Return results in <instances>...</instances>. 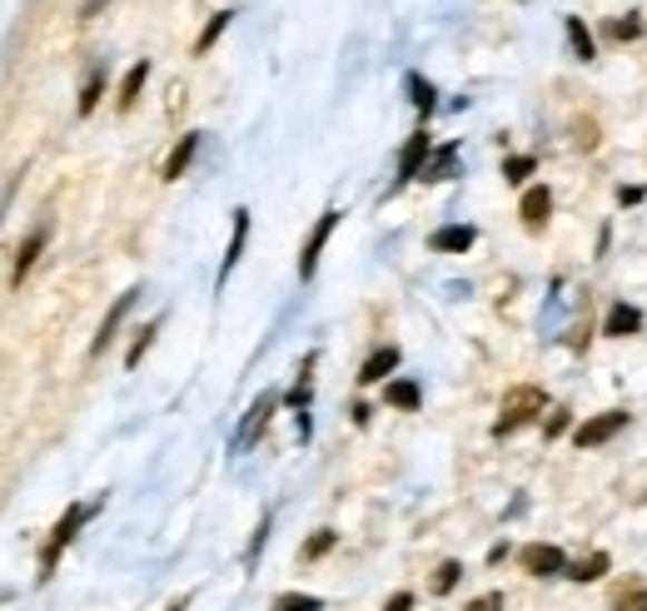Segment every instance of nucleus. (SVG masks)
Returning a JSON list of instances; mask_svg holds the SVG:
<instances>
[{
  "label": "nucleus",
  "mask_w": 647,
  "mask_h": 611,
  "mask_svg": "<svg viewBox=\"0 0 647 611\" xmlns=\"http://www.w3.org/2000/svg\"><path fill=\"white\" fill-rule=\"evenodd\" d=\"M543 407H548V393L538 388V383H518V388H508L503 407H498L493 437H508V433H518V427H528L533 417H543Z\"/></svg>",
  "instance_id": "obj_1"
},
{
  "label": "nucleus",
  "mask_w": 647,
  "mask_h": 611,
  "mask_svg": "<svg viewBox=\"0 0 647 611\" xmlns=\"http://www.w3.org/2000/svg\"><path fill=\"white\" fill-rule=\"evenodd\" d=\"M95 507H100V502H76V507H66V518H60L56 528H50L46 546H40V576H50V572H56L60 552H66V546H70V538H76V532L85 528V518H90Z\"/></svg>",
  "instance_id": "obj_2"
},
{
  "label": "nucleus",
  "mask_w": 647,
  "mask_h": 611,
  "mask_svg": "<svg viewBox=\"0 0 647 611\" xmlns=\"http://www.w3.org/2000/svg\"><path fill=\"white\" fill-rule=\"evenodd\" d=\"M623 427H628V413H623V407H612V413H598V417H588V423H578L572 443H578V447H602L608 437H618Z\"/></svg>",
  "instance_id": "obj_3"
},
{
  "label": "nucleus",
  "mask_w": 647,
  "mask_h": 611,
  "mask_svg": "<svg viewBox=\"0 0 647 611\" xmlns=\"http://www.w3.org/2000/svg\"><path fill=\"white\" fill-rule=\"evenodd\" d=\"M339 219H344L339 209H324L320 214V224L310 229V239H304V249H300V278H314V269H320V254H324V244H329V234H334Z\"/></svg>",
  "instance_id": "obj_4"
},
{
  "label": "nucleus",
  "mask_w": 647,
  "mask_h": 611,
  "mask_svg": "<svg viewBox=\"0 0 647 611\" xmlns=\"http://www.w3.org/2000/svg\"><path fill=\"white\" fill-rule=\"evenodd\" d=\"M429 155H433V139H429V130L419 125V130L409 135L404 155H399V179H394V189L409 185V179H423V165H429Z\"/></svg>",
  "instance_id": "obj_5"
},
{
  "label": "nucleus",
  "mask_w": 647,
  "mask_h": 611,
  "mask_svg": "<svg viewBox=\"0 0 647 611\" xmlns=\"http://www.w3.org/2000/svg\"><path fill=\"white\" fill-rule=\"evenodd\" d=\"M518 562H523L528 576H558V572H568L563 552H558L553 542H528L523 552H518Z\"/></svg>",
  "instance_id": "obj_6"
},
{
  "label": "nucleus",
  "mask_w": 647,
  "mask_h": 611,
  "mask_svg": "<svg viewBox=\"0 0 647 611\" xmlns=\"http://www.w3.org/2000/svg\"><path fill=\"white\" fill-rule=\"evenodd\" d=\"M135 298H140V288H130V294H120V298H115V308H110V314H105L100 334H95V343H90V358H100V353L115 343V334H120V324H125V314H130V308H135Z\"/></svg>",
  "instance_id": "obj_7"
},
{
  "label": "nucleus",
  "mask_w": 647,
  "mask_h": 611,
  "mask_svg": "<svg viewBox=\"0 0 647 611\" xmlns=\"http://www.w3.org/2000/svg\"><path fill=\"white\" fill-rule=\"evenodd\" d=\"M280 403H284L280 393H259V398H254V407H249V417H244V427H239L235 443H239V447H249L254 437H259L264 427H269V417H274V407H280Z\"/></svg>",
  "instance_id": "obj_8"
},
{
  "label": "nucleus",
  "mask_w": 647,
  "mask_h": 611,
  "mask_svg": "<svg viewBox=\"0 0 647 611\" xmlns=\"http://www.w3.org/2000/svg\"><path fill=\"white\" fill-rule=\"evenodd\" d=\"M46 239H50V229H46V224L26 234V244H20V249H16V269H10V288H20V284H26V274L36 269L40 249H46Z\"/></svg>",
  "instance_id": "obj_9"
},
{
  "label": "nucleus",
  "mask_w": 647,
  "mask_h": 611,
  "mask_svg": "<svg viewBox=\"0 0 647 611\" xmlns=\"http://www.w3.org/2000/svg\"><path fill=\"white\" fill-rule=\"evenodd\" d=\"M473 239H479V229H473V224H443V229H433L429 249H439V254H463V249H473Z\"/></svg>",
  "instance_id": "obj_10"
},
{
  "label": "nucleus",
  "mask_w": 647,
  "mask_h": 611,
  "mask_svg": "<svg viewBox=\"0 0 647 611\" xmlns=\"http://www.w3.org/2000/svg\"><path fill=\"white\" fill-rule=\"evenodd\" d=\"M145 80H150V60H135V66L125 70V80H120V95H115V105H120V115H130V110H135V100H140Z\"/></svg>",
  "instance_id": "obj_11"
},
{
  "label": "nucleus",
  "mask_w": 647,
  "mask_h": 611,
  "mask_svg": "<svg viewBox=\"0 0 647 611\" xmlns=\"http://www.w3.org/2000/svg\"><path fill=\"white\" fill-rule=\"evenodd\" d=\"M244 239H249V209H235V234H229L225 264H219V288H225V278L235 274V264H239V254H244Z\"/></svg>",
  "instance_id": "obj_12"
},
{
  "label": "nucleus",
  "mask_w": 647,
  "mask_h": 611,
  "mask_svg": "<svg viewBox=\"0 0 647 611\" xmlns=\"http://www.w3.org/2000/svg\"><path fill=\"white\" fill-rule=\"evenodd\" d=\"M643 328V314L633 304H612L608 308V324H602V334L608 338H633Z\"/></svg>",
  "instance_id": "obj_13"
},
{
  "label": "nucleus",
  "mask_w": 647,
  "mask_h": 611,
  "mask_svg": "<svg viewBox=\"0 0 647 611\" xmlns=\"http://www.w3.org/2000/svg\"><path fill=\"white\" fill-rule=\"evenodd\" d=\"M548 214H553V195H548V189L543 185H538V189H528V195H523V229H543V224H548Z\"/></svg>",
  "instance_id": "obj_14"
},
{
  "label": "nucleus",
  "mask_w": 647,
  "mask_h": 611,
  "mask_svg": "<svg viewBox=\"0 0 647 611\" xmlns=\"http://www.w3.org/2000/svg\"><path fill=\"white\" fill-rule=\"evenodd\" d=\"M384 403L399 407V413H419L423 393H419V383H409V378H389L384 383Z\"/></svg>",
  "instance_id": "obj_15"
},
{
  "label": "nucleus",
  "mask_w": 647,
  "mask_h": 611,
  "mask_svg": "<svg viewBox=\"0 0 647 611\" xmlns=\"http://www.w3.org/2000/svg\"><path fill=\"white\" fill-rule=\"evenodd\" d=\"M453 169H459V145H443L429 155V165H423V179L429 185H443V179H453Z\"/></svg>",
  "instance_id": "obj_16"
},
{
  "label": "nucleus",
  "mask_w": 647,
  "mask_h": 611,
  "mask_svg": "<svg viewBox=\"0 0 647 611\" xmlns=\"http://www.w3.org/2000/svg\"><path fill=\"white\" fill-rule=\"evenodd\" d=\"M394 368H399V348H379L374 358L359 368V383H364V388H374V383H384Z\"/></svg>",
  "instance_id": "obj_17"
},
{
  "label": "nucleus",
  "mask_w": 647,
  "mask_h": 611,
  "mask_svg": "<svg viewBox=\"0 0 647 611\" xmlns=\"http://www.w3.org/2000/svg\"><path fill=\"white\" fill-rule=\"evenodd\" d=\"M314 363H320V353H310V358H304V368H300V378H294V388L284 393V403L290 407H300V413H310V398H314Z\"/></svg>",
  "instance_id": "obj_18"
},
{
  "label": "nucleus",
  "mask_w": 647,
  "mask_h": 611,
  "mask_svg": "<svg viewBox=\"0 0 647 611\" xmlns=\"http://www.w3.org/2000/svg\"><path fill=\"white\" fill-rule=\"evenodd\" d=\"M608 552H588V556H578V562L568 566V576L572 582H602V576H608Z\"/></svg>",
  "instance_id": "obj_19"
},
{
  "label": "nucleus",
  "mask_w": 647,
  "mask_h": 611,
  "mask_svg": "<svg viewBox=\"0 0 647 611\" xmlns=\"http://www.w3.org/2000/svg\"><path fill=\"white\" fill-rule=\"evenodd\" d=\"M195 149H199V135H185L175 149H169V159H165V179H179L189 169V159H195Z\"/></svg>",
  "instance_id": "obj_20"
},
{
  "label": "nucleus",
  "mask_w": 647,
  "mask_h": 611,
  "mask_svg": "<svg viewBox=\"0 0 647 611\" xmlns=\"http://www.w3.org/2000/svg\"><path fill=\"white\" fill-rule=\"evenodd\" d=\"M409 100H413V110H419L423 120L439 110V95H433V85L423 80V75H409Z\"/></svg>",
  "instance_id": "obj_21"
},
{
  "label": "nucleus",
  "mask_w": 647,
  "mask_h": 611,
  "mask_svg": "<svg viewBox=\"0 0 647 611\" xmlns=\"http://www.w3.org/2000/svg\"><path fill=\"white\" fill-rule=\"evenodd\" d=\"M100 95H105V66H90V75H85V85H80V115H95Z\"/></svg>",
  "instance_id": "obj_22"
},
{
  "label": "nucleus",
  "mask_w": 647,
  "mask_h": 611,
  "mask_svg": "<svg viewBox=\"0 0 647 611\" xmlns=\"http://www.w3.org/2000/svg\"><path fill=\"white\" fill-rule=\"evenodd\" d=\"M229 20H235V10H215V16H209V26L199 30V40H195V56H205V50L215 46L219 36H225V30H229Z\"/></svg>",
  "instance_id": "obj_23"
},
{
  "label": "nucleus",
  "mask_w": 647,
  "mask_h": 611,
  "mask_svg": "<svg viewBox=\"0 0 647 611\" xmlns=\"http://www.w3.org/2000/svg\"><path fill=\"white\" fill-rule=\"evenodd\" d=\"M563 30H568L572 56H578V60H592V36H588V26H582L578 16H568V20H563Z\"/></svg>",
  "instance_id": "obj_24"
},
{
  "label": "nucleus",
  "mask_w": 647,
  "mask_h": 611,
  "mask_svg": "<svg viewBox=\"0 0 647 611\" xmlns=\"http://www.w3.org/2000/svg\"><path fill=\"white\" fill-rule=\"evenodd\" d=\"M459 576H463V566H459V562H439V572H433L429 592H433V597H449L453 587H459Z\"/></svg>",
  "instance_id": "obj_25"
},
{
  "label": "nucleus",
  "mask_w": 647,
  "mask_h": 611,
  "mask_svg": "<svg viewBox=\"0 0 647 611\" xmlns=\"http://www.w3.org/2000/svg\"><path fill=\"white\" fill-rule=\"evenodd\" d=\"M612 611H647V587L643 582H628L618 597H612Z\"/></svg>",
  "instance_id": "obj_26"
},
{
  "label": "nucleus",
  "mask_w": 647,
  "mask_h": 611,
  "mask_svg": "<svg viewBox=\"0 0 647 611\" xmlns=\"http://www.w3.org/2000/svg\"><path fill=\"white\" fill-rule=\"evenodd\" d=\"M533 169H538L533 155H508V159H503V179H508V185H523V179L533 175Z\"/></svg>",
  "instance_id": "obj_27"
},
{
  "label": "nucleus",
  "mask_w": 647,
  "mask_h": 611,
  "mask_svg": "<svg viewBox=\"0 0 647 611\" xmlns=\"http://www.w3.org/2000/svg\"><path fill=\"white\" fill-rule=\"evenodd\" d=\"M155 328H160V318L155 324H145L140 334H135V343H130V353H125V368H140V358H145V348L155 343Z\"/></svg>",
  "instance_id": "obj_28"
},
{
  "label": "nucleus",
  "mask_w": 647,
  "mask_h": 611,
  "mask_svg": "<svg viewBox=\"0 0 647 611\" xmlns=\"http://www.w3.org/2000/svg\"><path fill=\"white\" fill-rule=\"evenodd\" d=\"M602 36L618 40V46H623V40H638V36H643V20H638V16H628V20H608V26H602Z\"/></svg>",
  "instance_id": "obj_29"
},
{
  "label": "nucleus",
  "mask_w": 647,
  "mask_h": 611,
  "mask_svg": "<svg viewBox=\"0 0 647 611\" xmlns=\"http://www.w3.org/2000/svg\"><path fill=\"white\" fill-rule=\"evenodd\" d=\"M334 542H339V538H334V532H329V528H324V532H314V538L300 546V562H320V556H324Z\"/></svg>",
  "instance_id": "obj_30"
},
{
  "label": "nucleus",
  "mask_w": 647,
  "mask_h": 611,
  "mask_svg": "<svg viewBox=\"0 0 647 611\" xmlns=\"http://www.w3.org/2000/svg\"><path fill=\"white\" fill-rule=\"evenodd\" d=\"M274 611H324L320 597H304V592H284L280 602H274Z\"/></svg>",
  "instance_id": "obj_31"
},
{
  "label": "nucleus",
  "mask_w": 647,
  "mask_h": 611,
  "mask_svg": "<svg viewBox=\"0 0 647 611\" xmlns=\"http://www.w3.org/2000/svg\"><path fill=\"white\" fill-rule=\"evenodd\" d=\"M598 125H592V120H578V125H572V145H578L582 149V155H592V149H598Z\"/></svg>",
  "instance_id": "obj_32"
},
{
  "label": "nucleus",
  "mask_w": 647,
  "mask_h": 611,
  "mask_svg": "<svg viewBox=\"0 0 647 611\" xmlns=\"http://www.w3.org/2000/svg\"><path fill=\"white\" fill-rule=\"evenodd\" d=\"M463 611H503V592H483V597H473Z\"/></svg>",
  "instance_id": "obj_33"
},
{
  "label": "nucleus",
  "mask_w": 647,
  "mask_h": 611,
  "mask_svg": "<svg viewBox=\"0 0 647 611\" xmlns=\"http://www.w3.org/2000/svg\"><path fill=\"white\" fill-rule=\"evenodd\" d=\"M563 427H568V407H553V417H548V427H543V433H548V437H558V433H563Z\"/></svg>",
  "instance_id": "obj_34"
},
{
  "label": "nucleus",
  "mask_w": 647,
  "mask_h": 611,
  "mask_svg": "<svg viewBox=\"0 0 647 611\" xmlns=\"http://www.w3.org/2000/svg\"><path fill=\"white\" fill-rule=\"evenodd\" d=\"M384 611H413V597H409V592H394V597L384 602Z\"/></svg>",
  "instance_id": "obj_35"
},
{
  "label": "nucleus",
  "mask_w": 647,
  "mask_h": 611,
  "mask_svg": "<svg viewBox=\"0 0 647 611\" xmlns=\"http://www.w3.org/2000/svg\"><path fill=\"white\" fill-rule=\"evenodd\" d=\"M618 204H643V185H628V189H618Z\"/></svg>",
  "instance_id": "obj_36"
},
{
  "label": "nucleus",
  "mask_w": 647,
  "mask_h": 611,
  "mask_svg": "<svg viewBox=\"0 0 647 611\" xmlns=\"http://www.w3.org/2000/svg\"><path fill=\"white\" fill-rule=\"evenodd\" d=\"M369 417H374V407H369V403H354V423H359V427H364V423H369Z\"/></svg>",
  "instance_id": "obj_37"
},
{
  "label": "nucleus",
  "mask_w": 647,
  "mask_h": 611,
  "mask_svg": "<svg viewBox=\"0 0 647 611\" xmlns=\"http://www.w3.org/2000/svg\"><path fill=\"white\" fill-rule=\"evenodd\" d=\"M165 611H185V602H169V607H165Z\"/></svg>",
  "instance_id": "obj_38"
}]
</instances>
